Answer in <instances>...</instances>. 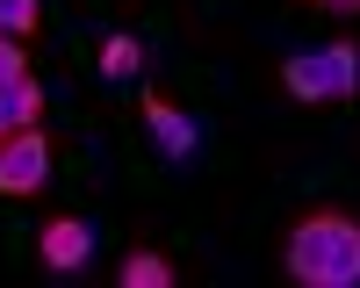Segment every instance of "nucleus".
Here are the masks:
<instances>
[{"mask_svg":"<svg viewBox=\"0 0 360 288\" xmlns=\"http://www.w3.org/2000/svg\"><path fill=\"white\" fill-rule=\"evenodd\" d=\"M281 267L303 288H360V216L346 209H310L303 223H288Z\"/></svg>","mask_w":360,"mask_h":288,"instance_id":"f257e3e1","label":"nucleus"},{"mask_svg":"<svg viewBox=\"0 0 360 288\" xmlns=\"http://www.w3.org/2000/svg\"><path fill=\"white\" fill-rule=\"evenodd\" d=\"M281 86L295 101H353L360 94V44L353 37H332L317 51H295L281 65Z\"/></svg>","mask_w":360,"mask_h":288,"instance_id":"f03ea898","label":"nucleus"},{"mask_svg":"<svg viewBox=\"0 0 360 288\" xmlns=\"http://www.w3.org/2000/svg\"><path fill=\"white\" fill-rule=\"evenodd\" d=\"M144 137H152V152L166 166H195L202 159V130H195V115L166 101V94H144Z\"/></svg>","mask_w":360,"mask_h":288,"instance_id":"7ed1b4c3","label":"nucleus"},{"mask_svg":"<svg viewBox=\"0 0 360 288\" xmlns=\"http://www.w3.org/2000/svg\"><path fill=\"white\" fill-rule=\"evenodd\" d=\"M51 181V137L29 123V130H8L0 137V195H37Z\"/></svg>","mask_w":360,"mask_h":288,"instance_id":"20e7f679","label":"nucleus"},{"mask_svg":"<svg viewBox=\"0 0 360 288\" xmlns=\"http://www.w3.org/2000/svg\"><path fill=\"white\" fill-rule=\"evenodd\" d=\"M37 259L51 274H79L86 259H94V223H86V216H51L37 230Z\"/></svg>","mask_w":360,"mask_h":288,"instance_id":"39448f33","label":"nucleus"},{"mask_svg":"<svg viewBox=\"0 0 360 288\" xmlns=\"http://www.w3.org/2000/svg\"><path fill=\"white\" fill-rule=\"evenodd\" d=\"M37 115H44V86L29 79V72L0 86V130H29V123H37Z\"/></svg>","mask_w":360,"mask_h":288,"instance_id":"423d86ee","label":"nucleus"},{"mask_svg":"<svg viewBox=\"0 0 360 288\" xmlns=\"http://www.w3.org/2000/svg\"><path fill=\"white\" fill-rule=\"evenodd\" d=\"M94 65H101V79H115V86H130V79L144 72V44L130 37V29H115V37L101 44V58H94Z\"/></svg>","mask_w":360,"mask_h":288,"instance_id":"0eeeda50","label":"nucleus"},{"mask_svg":"<svg viewBox=\"0 0 360 288\" xmlns=\"http://www.w3.org/2000/svg\"><path fill=\"white\" fill-rule=\"evenodd\" d=\"M123 288H173V259L152 245H130L123 252Z\"/></svg>","mask_w":360,"mask_h":288,"instance_id":"6e6552de","label":"nucleus"},{"mask_svg":"<svg viewBox=\"0 0 360 288\" xmlns=\"http://www.w3.org/2000/svg\"><path fill=\"white\" fill-rule=\"evenodd\" d=\"M0 29H8V37H37L44 29V0H0Z\"/></svg>","mask_w":360,"mask_h":288,"instance_id":"1a4fd4ad","label":"nucleus"},{"mask_svg":"<svg viewBox=\"0 0 360 288\" xmlns=\"http://www.w3.org/2000/svg\"><path fill=\"white\" fill-rule=\"evenodd\" d=\"M29 72V51H22V37H0V86L8 79H22Z\"/></svg>","mask_w":360,"mask_h":288,"instance_id":"9d476101","label":"nucleus"},{"mask_svg":"<svg viewBox=\"0 0 360 288\" xmlns=\"http://www.w3.org/2000/svg\"><path fill=\"white\" fill-rule=\"evenodd\" d=\"M303 8H317V15H339V22H353V15H360V0H303Z\"/></svg>","mask_w":360,"mask_h":288,"instance_id":"9b49d317","label":"nucleus"},{"mask_svg":"<svg viewBox=\"0 0 360 288\" xmlns=\"http://www.w3.org/2000/svg\"><path fill=\"white\" fill-rule=\"evenodd\" d=\"M0 37H8V29H0Z\"/></svg>","mask_w":360,"mask_h":288,"instance_id":"f8f14e48","label":"nucleus"},{"mask_svg":"<svg viewBox=\"0 0 360 288\" xmlns=\"http://www.w3.org/2000/svg\"><path fill=\"white\" fill-rule=\"evenodd\" d=\"M0 137H8V130H0Z\"/></svg>","mask_w":360,"mask_h":288,"instance_id":"ddd939ff","label":"nucleus"}]
</instances>
